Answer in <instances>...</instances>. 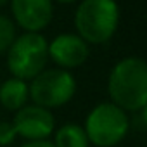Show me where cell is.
<instances>
[{
  "label": "cell",
  "instance_id": "11",
  "mask_svg": "<svg viewBox=\"0 0 147 147\" xmlns=\"http://www.w3.org/2000/svg\"><path fill=\"white\" fill-rule=\"evenodd\" d=\"M16 36L18 33H16V24L12 23V19L5 14H0V55L7 52V49L11 47Z\"/></svg>",
  "mask_w": 147,
  "mask_h": 147
},
{
  "label": "cell",
  "instance_id": "4",
  "mask_svg": "<svg viewBox=\"0 0 147 147\" xmlns=\"http://www.w3.org/2000/svg\"><path fill=\"white\" fill-rule=\"evenodd\" d=\"M12 78L31 82L49 64V40L42 33H21L5 52Z\"/></svg>",
  "mask_w": 147,
  "mask_h": 147
},
{
  "label": "cell",
  "instance_id": "16",
  "mask_svg": "<svg viewBox=\"0 0 147 147\" xmlns=\"http://www.w3.org/2000/svg\"><path fill=\"white\" fill-rule=\"evenodd\" d=\"M5 4H9V0H0V7H4Z\"/></svg>",
  "mask_w": 147,
  "mask_h": 147
},
{
  "label": "cell",
  "instance_id": "6",
  "mask_svg": "<svg viewBox=\"0 0 147 147\" xmlns=\"http://www.w3.org/2000/svg\"><path fill=\"white\" fill-rule=\"evenodd\" d=\"M12 126L24 142L28 140H47L55 130V118L52 111L35 104H26L14 113Z\"/></svg>",
  "mask_w": 147,
  "mask_h": 147
},
{
  "label": "cell",
  "instance_id": "14",
  "mask_svg": "<svg viewBox=\"0 0 147 147\" xmlns=\"http://www.w3.org/2000/svg\"><path fill=\"white\" fill-rule=\"evenodd\" d=\"M19 147H54V144L50 138H47V140H28V142H23Z\"/></svg>",
  "mask_w": 147,
  "mask_h": 147
},
{
  "label": "cell",
  "instance_id": "1",
  "mask_svg": "<svg viewBox=\"0 0 147 147\" xmlns=\"http://www.w3.org/2000/svg\"><path fill=\"white\" fill-rule=\"evenodd\" d=\"M109 102L128 114L147 107V64L142 57L119 59L107 76Z\"/></svg>",
  "mask_w": 147,
  "mask_h": 147
},
{
  "label": "cell",
  "instance_id": "5",
  "mask_svg": "<svg viewBox=\"0 0 147 147\" xmlns=\"http://www.w3.org/2000/svg\"><path fill=\"white\" fill-rule=\"evenodd\" d=\"M28 90L31 104L52 111L73 100L78 90V83L71 71L45 67L40 75L28 82Z\"/></svg>",
  "mask_w": 147,
  "mask_h": 147
},
{
  "label": "cell",
  "instance_id": "12",
  "mask_svg": "<svg viewBox=\"0 0 147 147\" xmlns=\"http://www.w3.org/2000/svg\"><path fill=\"white\" fill-rule=\"evenodd\" d=\"M18 133L11 121H0V147H9L16 142Z\"/></svg>",
  "mask_w": 147,
  "mask_h": 147
},
{
  "label": "cell",
  "instance_id": "8",
  "mask_svg": "<svg viewBox=\"0 0 147 147\" xmlns=\"http://www.w3.org/2000/svg\"><path fill=\"white\" fill-rule=\"evenodd\" d=\"M12 23L23 33H42L54 18L52 0H9Z\"/></svg>",
  "mask_w": 147,
  "mask_h": 147
},
{
  "label": "cell",
  "instance_id": "7",
  "mask_svg": "<svg viewBox=\"0 0 147 147\" xmlns=\"http://www.w3.org/2000/svg\"><path fill=\"white\" fill-rule=\"evenodd\" d=\"M90 57V45L76 33H61L49 42V61L59 69L82 67Z\"/></svg>",
  "mask_w": 147,
  "mask_h": 147
},
{
  "label": "cell",
  "instance_id": "3",
  "mask_svg": "<svg viewBox=\"0 0 147 147\" xmlns=\"http://www.w3.org/2000/svg\"><path fill=\"white\" fill-rule=\"evenodd\" d=\"M82 126L90 145L116 147L130 133V114L106 100L99 102L88 111Z\"/></svg>",
  "mask_w": 147,
  "mask_h": 147
},
{
  "label": "cell",
  "instance_id": "9",
  "mask_svg": "<svg viewBox=\"0 0 147 147\" xmlns=\"http://www.w3.org/2000/svg\"><path fill=\"white\" fill-rule=\"evenodd\" d=\"M30 102L28 82L19 78H7L0 83V106L5 111L16 113Z\"/></svg>",
  "mask_w": 147,
  "mask_h": 147
},
{
  "label": "cell",
  "instance_id": "15",
  "mask_svg": "<svg viewBox=\"0 0 147 147\" xmlns=\"http://www.w3.org/2000/svg\"><path fill=\"white\" fill-rule=\"evenodd\" d=\"M52 2H57V4H66V5H69V4H76V2H80V0H52Z\"/></svg>",
  "mask_w": 147,
  "mask_h": 147
},
{
  "label": "cell",
  "instance_id": "10",
  "mask_svg": "<svg viewBox=\"0 0 147 147\" xmlns=\"http://www.w3.org/2000/svg\"><path fill=\"white\" fill-rule=\"evenodd\" d=\"M54 147H90L87 133L78 123H64L52 133Z\"/></svg>",
  "mask_w": 147,
  "mask_h": 147
},
{
  "label": "cell",
  "instance_id": "2",
  "mask_svg": "<svg viewBox=\"0 0 147 147\" xmlns=\"http://www.w3.org/2000/svg\"><path fill=\"white\" fill-rule=\"evenodd\" d=\"M73 23L88 45L107 43L119 26V5L116 0H80Z\"/></svg>",
  "mask_w": 147,
  "mask_h": 147
},
{
  "label": "cell",
  "instance_id": "13",
  "mask_svg": "<svg viewBox=\"0 0 147 147\" xmlns=\"http://www.w3.org/2000/svg\"><path fill=\"white\" fill-rule=\"evenodd\" d=\"M131 128L135 131H145L147 130V107L140 109L130 116V130Z\"/></svg>",
  "mask_w": 147,
  "mask_h": 147
}]
</instances>
